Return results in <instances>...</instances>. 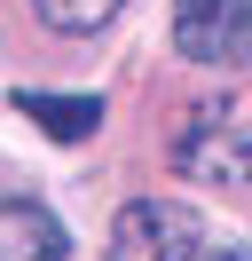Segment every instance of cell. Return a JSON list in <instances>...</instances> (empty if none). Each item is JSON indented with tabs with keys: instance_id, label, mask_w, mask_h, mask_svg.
<instances>
[{
	"instance_id": "6da1fadb",
	"label": "cell",
	"mask_w": 252,
	"mask_h": 261,
	"mask_svg": "<svg viewBox=\"0 0 252 261\" xmlns=\"http://www.w3.org/2000/svg\"><path fill=\"white\" fill-rule=\"evenodd\" d=\"M173 174L213 182V190H252V87L197 103L173 127Z\"/></svg>"
},
{
	"instance_id": "7a4b0ae2",
	"label": "cell",
	"mask_w": 252,
	"mask_h": 261,
	"mask_svg": "<svg viewBox=\"0 0 252 261\" xmlns=\"http://www.w3.org/2000/svg\"><path fill=\"white\" fill-rule=\"evenodd\" d=\"M197 253H205V222L181 198H134V206H118L110 245H103V261H197Z\"/></svg>"
},
{
	"instance_id": "3957f363",
	"label": "cell",
	"mask_w": 252,
	"mask_h": 261,
	"mask_svg": "<svg viewBox=\"0 0 252 261\" xmlns=\"http://www.w3.org/2000/svg\"><path fill=\"white\" fill-rule=\"evenodd\" d=\"M173 48L205 71L252 64V0H173Z\"/></svg>"
},
{
	"instance_id": "277c9868",
	"label": "cell",
	"mask_w": 252,
	"mask_h": 261,
	"mask_svg": "<svg viewBox=\"0 0 252 261\" xmlns=\"http://www.w3.org/2000/svg\"><path fill=\"white\" fill-rule=\"evenodd\" d=\"M63 253H71V238L47 214V198H24V190L0 198V261H63Z\"/></svg>"
},
{
	"instance_id": "5b68a950",
	"label": "cell",
	"mask_w": 252,
	"mask_h": 261,
	"mask_svg": "<svg viewBox=\"0 0 252 261\" xmlns=\"http://www.w3.org/2000/svg\"><path fill=\"white\" fill-rule=\"evenodd\" d=\"M16 119H32V127H47L55 143H87L94 127H103V95H47V87H16Z\"/></svg>"
},
{
	"instance_id": "8992f818",
	"label": "cell",
	"mask_w": 252,
	"mask_h": 261,
	"mask_svg": "<svg viewBox=\"0 0 252 261\" xmlns=\"http://www.w3.org/2000/svg\"><path fill=\"white\" fill-rule=\"evenodd\" d=\"M118 8H126V0H32V16H40L47 32H63V40H87V32H103Z\"/></svg>"
},
{
	"instance_id": "52a82bcc",
	"label": "cell",
	"mask_w": 252,
	"mask_h": 261,
	"mask_svg": "<svg viewBox=\"0 0 252 261\" xmlns=\"http://www.w3.org/2000/svg\"><path fill=\"white\" fill-rule=\"evenodd\" d=\"M197 261H252V245H213V253H197Z\"/></svg>"
}]
</instances>
